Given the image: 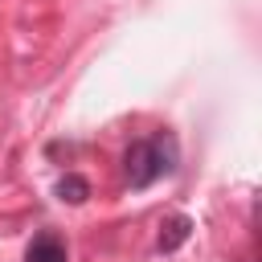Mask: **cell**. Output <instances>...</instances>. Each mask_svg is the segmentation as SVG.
I'll use <instances>...</instances> for the list:
<instances>
[{
	"label": "cell",
	"mask_w": 262,
	"mask_h": 262,
	"mask_svg": "<svg viewBox=\"0 0 262 262\" xmlns=\"http://www.w3.org/2000/svg\"><path fill=\"white\" fill-rule=\"evenodd\" d=\"M86 196H90V180H86V176L66 172V176L57 180V201H66V205H82Z\"/></svg>",
	"instance_id": "cell-4"
},
{
	"label": "cell",
	"mask_w": 262,
	"mask_h": 262,
	"mask_svg": "<svg viewBox=\"0 0 262 262\" xmlns=\"http://www.w3.org/2000/svg\"><path fill=\"white\" fill-rule=\"evenodd\" d=\"M188 237H192V221H188L184 213H176V217H168V221L160 225V237H156V246H160L164 254H172V250H180Z\"/></svg>",
	"instance_id": "cell-3"
},
{
	"label": "cell",
	"mask_w": 262,
	"mask_h": 262,
	"mask_svg": "<svg viewBox=\"0 0 262 262\" xmlns=\"http://www.w3.org/2000/svg\"><path fill=\"white\" fill-rule=\"evenodd\" d=\"M123 164H127V184L131 188H147L151 180L176 172V139L168 131H160L151 139H135L127 147V160Z\"/></svg>",
	"instance_id": "cell-1"
},
{
	"label": "cell",
	"mask_w": 262,
	"mask_h": 262,
	"mask_svg": "<svg viewBox=\"0 0 262 262\" xmlns=\"http://www.w3.org/2000/svg\"><path fill=\"white\" fill-rule=\"evenodd\" d=\"M25 262H70V254H66V242L57 233H37L25 250Z\"/></svg>",
	"instance_id": "cell-2"
}]
</instances>
